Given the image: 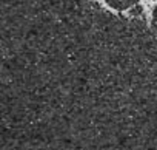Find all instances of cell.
<instances>
[{"label":"cell","instance_id":"obj_2","mask_svg":"<svg viewBox=\"0 0 157 150\" xmlns=\"http://www.w3.org/2000/svg\"><path fill=\"white\" fill-rule=\"evenodd\" d=\"M137 2L139 0H106V3L117 11H123V10H128L131 6H136Z\"/></svg>","mask_w":157,"mask_h":150},{"label":"cell","instance_id":"obj_4","mask_svg":"<svg viewBox=\"0 0 157 150\" xmlns=\"http://www.w3.org/2000/svg\"><path fill=\"white\" fill-rule=\"evenodd\" d=\"M152 20L154 22H157V6L154 8V11H152Z\"/></svg>","mask_w":157,"mask_h":150},{"label":"cell","instance_id":"obj_1","mask_svg":"<svg viewBox=\"0 0 157 150\" xmlns=\"http://www.w3.org/2000/svg\"><path fill=\"white\" fill-rule=\"evenodd\" d=\"M2 150H157V22L94 0H0Z\"/></svg>","mask_w":157,"mask_h":150},{"label":"cell","instance_id":"obj_3","mask_svg":"<svg viewBox=\"0 0 157 150\" xmlns=\"http://www.w3.org/2000/svg\"><path fill=\"white\" fill-rule=\"evenodd\" d=\"M140 14H142V8L140 6H134L131 10V16H140Z\"/></svg>","mask_w":157,"mask_h":150}]
</instances>
